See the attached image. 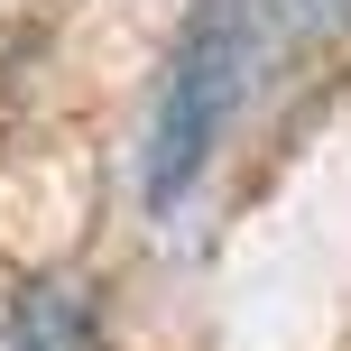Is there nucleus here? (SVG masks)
Here are the masks:
<instances>
[{"instance_id": "1", "label": "nucleus", "mask_w": 351, "mask_h": 351, "mask_svg": "<svg viewBox=\"0 0 351 351\" xmlns=\"http://www.w3.org/2000/svg\"><path fill=\"white\" fill-rule=\"evenodd\" d=\"M250 47H259V0H194L167 47L158 102H148V148H139V194L148 213H176L222 158V130L241 111Z\"/></svg>"}, {"instance_id": "2", "label": "nucleus", "mask_w": 351, "mask_h": 351, "mask_svg": "<svg viewBox=\"0 0 351 351\" xmlns=\"http://www.w3.org/2000/svg\"><path fill=\"white\" fill-rule=\"evenodd\" d=\"M0 351H111L84 278H28L0 315Z\"/></svg>"}, {"instance_id": "3", "label": "nucleus", "mask_w": 351, "mask_h": 351, "mask_svg": "<svg viewBox=\"0 0 351 351\" xmlns=\"http://www.w3.org/2000/svg\"><path fill=\"white\" fill-rule=\"evenodd\" d=\"M287 28H296V37H342L351 28V0H287Z\"/></svg>"}]
</instances>
